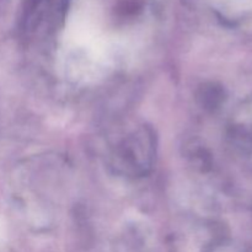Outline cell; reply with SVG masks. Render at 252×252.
<instances>
[{
	"label": "cell",
	"instance_id": "obj_1",
	"mask_svg": "<svg viewBox=\"0 0 252 252\" xmlns=\"http://www.w3.org/2000/svg\"><path fill=\"white\" fill-rule=\"evenodd\" d=\"M153 145L152 135L147 132H140L138 135H134L130 139L126 140L125 144L120 148L118 157L122 160L123 165L127 164L128 166L135 170H143V166H145L143 162L145 159L140 155H145L149 153L150 149L144 150V147Z\"/></svg>",
	"mask_w": 252,
	"mask_h": 252
},
{
	"label": "cell",
	"instance_id": "obj_2",
	"mask_svg": "<svg viewBox=\"0 0 252 252\" xmlns=\"http://www.w3.org/2000/svg\"><path fill=\"white\" fill-rule=\"evenodd\" d=\"M224 100H225V91L218 84H203L197 90V101L206 110H217Z\"/></svg>",
	"mask_w": 252,
	"mask_h": 252
}]
</instances>
